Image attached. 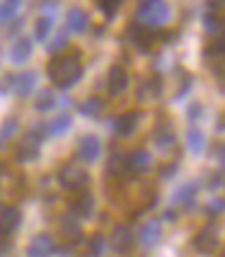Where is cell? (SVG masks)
<instances>
[{
	"instance_id": "6da1fadb",
	"label": "cell",
	"mask_w": 225,
	"mask_h": 257,
	"mask_svg": "<svg viewBox=\"0 0 225 257\" xmlns=\"http://www.w3.org/2000/svg\"><path fill=\"white\" fill-rule=\"evenodd\" d=\"M49 78L58 90H71L83 78V66L78 56H58L49 63Z\"/></svg>"
},
{
	"instance_id": "7a4b0ae2",
	"label": "cell",
	"mask_w": 225,
	"mask_h": 257,
	"mask_svg": "<svg viewBox=\"0 0 225 257\" xmlns=\"http://www.w3.org/2000/svg\"><path fill=\"white\" fill-rule=\"evenodd\" d=\"M136 17L148 27H162L169 20V5L165 0H143Z\"/></svg>"
},
{
	"instance_id": "3957f363",
	"label": "cell",
	"mask_w": 225,
	"mask_h": 257,
	"mask_svg": "<svg viewBox=\"0 0 225 257\" xmlns=\"http://www.w3.org/2000/svg\"><path fill=\"white\" fill-rule=\"evenodd\" d=\"M58 182L63 185V189H83V187L90 182V177H87L85 168H78V165H63L61 172H58Z\"/></svg>"
},
{
	"instance_id": "277c9868",
	"label": "cell",
	"mask_w": 225,
	"mask_h": 257,
	"mask_svg": "<svg viewBox=\"0 0 225 257\" xmlns=\"http://www.w3.org/2000/svg\"><path fill=\"white\" fill-rule=\"evenodd\" d=\"M39 151H42V134L39 131H29L27 136L22 139L20 148H17V160L20 163H29V160H34L39 156Z\"/></svg>"
},
{
	"instance_id": "5b68a950",
	"label": "cell",
	"mask_w": 225,
	"mask_h": 257,
	"mask_svg": "<svg viewBox=\"0 0 225 257\" xmlns=\"http://www.w3.org/2000/svg\"><path fill=\"white\" fill-rule=\"evenodd\" d=\"M109 245L116 255H126L128 250L133 247V233L128 226H116L112 230V238H109Z\"/></svg>"
},
{
	"instance_id": "8992f818",
	"label": "cell",
	"mask_w": 225,
	"mask_h": 257,
	"mask_svg": "<svg viewBox=\"0 0 225 257\" xmlns=\"http://www.w3.org/2000/svg\"><path fill=\"white\" fill-rule=\"evenodd\" d=\"M102 153V143H99L97 136H92V134H87L83 136L80 141H78V158L83 160V163H95Z\"/></svg>"
},
{
	"instance_id": "52a82bcc",
	"label": "cell",
	"mask_w": 225,
	"mask_h": 257,
	"mask_svg": "<svg viewBox=\"0 0 225 257\" xmlns=\"http://www.w3.org/2000/svg\"><path fill=\"white\" fill-rule=\"evenodd\" d=\"M215 247H218V235H215V228H213V226H206L203 230H198L196 238H194V250L201 252V255H211Z\"/></svg>"
},
{
	"instance_id": "ba28073f",
	"label": "cell",
	"mask_w": 225,
	"mask_h": 257,
	"mask_svg": "<svg viewBox=\"0 0 225 257\" xmlns=\"http://www.w3.org/2000/svg\"><path fill=\"white\" fill-rule=\"evenodd\" d=\"M160 238H162V226H160L157 221H148V223H143L141 230H138V243H141V247H145V250L155 247V245L160 243Z\"/></svg>"
},
{
	"instance_id": "9c48e42d",
	"label": "cell",
	"mask_w": 225,
	"mask_h": 257,
	"mask_svg": "<svg viewBox=\"0 0 225 257\" xmlns=\"http://www.w3.org/2000/svg\"><path fill=\"white\" fill-rule=\"evenodd\" d=\"M22 223V214L17 206H5L0 211V235H13Z\"/></svg>"
},
{
	"instance_id": "30bf717a",
	"label": "cell",
	"mask_w": 225,
	"mask_h": 257,
	"mask_svg": "<svg viewBox=\"0 0 225 257\" xmlns=\"http://www.w3.org/2000/svg\"><path fill=\"white\" fill-rule=\"evenodd\" d=\"M150 168H153V156L145 148H138L126 158V170L131 172H148Z\"/></svg>"
},
{
	"instance_id": "8fae6325",
	"label": "cell",
	"mask_w": 225,
	"mask_h": 257,
	"mask_svg": "<svg viewBox=\"0 0 225 257\" xmlns=\"http://www.w3.org/2000/svg\"><path fill=\"white\" fill-rule=\"evenodd\" d=\"M51 252H54V238L49 233L37 235L27 247V257H49Z\"/></svg>"
},
{
	"instance_id": "7c38bea8",
	"label": "cell",
	"mask_w": 225,
	"mask_h": 257,
	"mask_svg": "<svg viewBox=\"0 0 225 257\" xmlns=\"http://www.w3.org/2000/svg\"><path fill=\"white\" fill-rule=\"evenodd\" d=\"M66 27H68V34H83L90 27V17H87L85 10L73 8L71 13H68V17H66Z\"/></svg>"
},
{
	"instance_id": "4fadbf2b",
	"label": "cell",
	"mask_w": 225,
	"mask_h": 257,
	"mask_svg": "<svg viewBox=\"0 0 225 257\" xmlns=\"http://www.w3.org/2000/svg\"><path fill=\"white\" fill-rule=\"evenodd\" d=\"M126 87H128L126 71L121 66H114L112 71H109V75H107V90H109V95H121Z\"/></svg>"
},
{
	"instance_id": "5bb4252c",
	"label": "cell",
	"mask_w": 225,
	"mask_h": 257,
	"mask_svg": "<svg viewBox=\"0 0 225 257\" xmlns=\"http://www.w3.org/2000/svg\"><path fill=\"white\" fill-rule=\"evenodd\" d=\"M29 58H32V42L27 37H20L13 44V49H10V61L15 66H22V63H27Z\"/></svg>"
},
{
	"instance_id": "9a60e30c",
	"label": "cell",
	"mask_w": 225,
	"mask_h": 257,
	"mask_svg": "<svg viewBox=\"0 0 225 257\" xmlns=\"http://www.w3.org/2000/svg\"><path fill=\"white\" fill-rule=\"evenodd\" d=\"M13 83H15V92H17L20 97H27V95L34 92V87H37V75L25 71V73H20V75H15Z\"/></svg>"
},
{
	"instance_id": "2e32d148",
	"label": "cell",
	"mask_w": 225,
	"mask_h": 257,
	"mask_svg": "<svg viewBox=\"0 0 225 257\" xmlns=\"http://www.w3.org/2000/svg\"><path fill=\"white\" fill-rule=\"evenodd\" d=\"M203 148H206V136H203V131L196 126H191L186 131V151H189L191 156H201Z\"/></svg>"
},
{
	"instance_id": "e0dca14e",
	"label": "cell",
	"mask_w": 225,
	"mask_h": 257,
	"mask_svg": "<svg viewBox=\"0 0 225 257\" xmlns=\"http://www.w3.org/2000/svg\"><path fill=\"white\" fill-rule=\"evenodd\" d=\"M128 37H131V42L136 44L143 54L150 51V46H153V32H148L145 27H131L128 29Z\"/></svg>"
},
{
	"instance_id": "ac0fdd59",
	"label": "cell",
	"mask_w": 225,
	"mask_h": 257,
	"mask_svg": "<svg viewBox=\"0 0 225 257\" xmlns=\"http://www.w3.org/2000/svg\"><path fill=\"white\" fill-rule=\"evenodd\" d=\"M71 126H73V116L63 112V114L54 116V119L46 124V134H49V136H63Z\"/></svg>"
},
{
	"instance_id": "d6986e66",
	"label": "cell",
	"mask_w": 225,
	"mask_h": 257,
	"mask_svg": "<svg viewBox=\"0 0 225 257\" xmlns=\"http://www.w3.org/2000/svg\"><path fill=\"white\" fill-rule=\"evenodd\" d=\"M114 126H116L119 136H131L136 131V126H138V114L136 112H126V114H121L114 121Z\"/></svg>"
},
{
	"instance_id": "ffe728a7",
	"label": "cell",
	"mask_w": 225,
	"mask_h": 257,
	"mask_svg": "<svg viewBox=\"0 0 225 257\" xmlns=\"http://www.w3.org/2000/svg\"><path fill=\"white\" fill-rule=\"evenodd\" d=\"M194 199H196V185H184L174 192L172 204L177 201V204H182L184 209H191V206H194Z\"/></svg>"
},
{
	"instance_id": "44dd1931",
	"label": "cell",
	"mask_w": 225,
	"mask_h": 257,
	"mask_svg": "<svg viewBox=\"0 0 225 257\" xmlns=\"http://www.w3.org/2000/svg\"><path fill=\"white\" fill-rule=\"evenodd\" d=\"M92 206H95L92 194H90V192H83V194L75 199V204H73V211L78 216H83V218H87V216H92Z\"/></svg>"
},
{
	"instance_id": "7402d4cb",
	"label": "cell",
	"mask_w": 225,
	"mask_h": 257,
	"mask_svg": "<svg viewBox=\"0 0 225 257\" xmlns=\"http://www.w3.org/2000/svg\"><path fill=\"white\" fill-rule=\"evenodd\" d=\"M51 27H54L51 15H42V17L37 20V25H34V39H37V42H46L49 34H51Z\"/></svg>"
},
{
	"instance_id": "603a6c76",
	"label": "cell",
	"mask_w": 225,
	"mask_h": 257,
	"mask_svg": "<svg viewBox=\"0 0 225 257\" xmlns=\"http://www.w3.org/2000/svg\"><path fill=\"white\" fill-rule=\"evenodd\" d=\"M155 146H157L160 151H169V148L174 146V134H172L167 126L157 128V131H155Z\"/></svg>"
},
{
	"instance_id": "cb8c5ba5",
	"label": "cell",
	"mask_w": 225,
	"mask_h": 257,
	"mask_svg": "<svg viewBox=\"0 0 225 257\" xmlns=\"http://www.w3.org/2000/svg\"><path fill=\"white\" fill-rule=\"evenodd\" d=\"M56 107V95L54 90H39V97H37V109L39 112H49Z\"/></svg>"
},
{
	"instance_id": "d4e9b609",
	"label": "cell",
	"mask_w": 225,
	"mask_h": 257,
	"mask_svg": "<svg viewBox=\"0 0 225 257\" xmlns=\"http://www.w3.org/2000/svg\"><path fill=\"white\" fill-rule=\"evenodd\" d=\"M102 109H104V102L97 100V97H90V100H85L80 104V114L83 116H97Z\"/></svg>"
},
{
	"instance_id": "484cf974",
	"label": "cell",
	"mask_w": 225,
	"mask_h": 257,
	"mask_svg": "<svg viewBox=\"0 0 225 257\" xmlns=\"http://www.w3.org/2000/svg\"><path fill=\"white\" fill-rule=\"evenodd\" d=\"M206 29L211 32V34H223V20H220V13H215V10H211V13L206 15Z\"/></svg>"
},
{
	"instance_id": "4316f807",
	"label": "cell",
	"mask_w": 225,
	"mask_h": 257,
	"mask_svg": "<svg viewBox=\"0 0 225 257\" xmlns=\"http://www.w3.org/2000/svg\"><path fill=\"white\" fill-rule=\"evenodd\" d=\"M104 245H107V240H104V235H99V233H95L92 238H90V257H102V252H104Z\"/></svg>"
},
{
	"instance_id": "83f0119b",
	"label": "cell",
	"mask_w": 225,
	"mask_h": 257,
	"mask_svg": "<svg viewBox=\"0 0 225 257\" xmlns=\"http://www.w3.org/2000/svg\"><path fill=\"white\" fill-rule=\"evenodd\" d=\"M61 223H63V233H68V235H80V226H78V218L73 214L63 216L61 218Z\"/></svg>"
},
{
	"instance_id": "f1b7e54d",
	"label": "cell",
	"mask_w": 225,
	"mask_h": 257,
	"mask_svg": "<svg viewBox=\"0 0 225 257\" xmlns=\"http://www.w3.org/2000/svg\"><path fill=\"white\" fill-rule=\"evenodd\" d=\"M17 134V119H5V124L0 128V141H8Z\"/></svg>"
},
{
	"instance_id": "f546056e",
	"label": "cell",
	"mask_w": 225,
	"mask_h": 257,
	"mask_svg": "<svg viewBox=\"0 0 225 257\" xmlns=\"http://www.w3.org/2000/svg\"><path fill=\"white\" fill-rule=\"evenodd\" d=\"M99 8H102V13L107 15V17H112L116 10H119V5L124 3V0H97Z\"/></svg>"
},
{
	"instance_id": "4dcf8cb0",
	"label": "cell",
	"mask_w": 225,
	"mask_h": 257,
	"mask_svg": "<svg viewBox=\"0 0 225 257\" xmlns=\"http://www.w3.org/2000/svg\"><path fill=\"white\" fill-rule=\"evenodd\" d=\"M223 51H225V39H223V34H215V42L208 46V54H211V56H223Z\"/></svg>"
},
{
	"instance_id": "1f68e13d",
	"label": "cell",
	"mask_w": 225,
	"mask_h": 257,
	"mask_svg": "<svg viewBox=\"0 0 225 257\" xmlns=\"http://www.w3.org/2000/svg\"><path fill=\"white\" fill-rule=\"evenodd\" d=\"M66 42H68V34H61V37H56L54 42L49 44V51H51V54H56L58 49H63V46H66Z\"/></svg>"
},
{
	"instance_id": "d6a6232c",
	"label": "cell",
	"mask_w": 225,
	"mask_h": 257,
	"mask_svg": "<svg viewBox=\"0 0 225 257\" xmlns=\"http://www.w3.org/2000/svg\"><path fill=\"white\" fill-rule=\"evenodd\" d=\"M223 204H225V201L220 199V197H218V199H215V201H208V209H206V214L218 216V214H220V211H223Z\"/></svg>"
},
{
	"instance_id": "836d02e7",
	"label": "cell",
	"mask_w": 225,
	"mask_h": 257,
	"mask_svg": "<svg viewBox=\"0 0 225 257\" xmlns=\"http://www.w3.org/2000/svg\"><path fill=\"white\" fill-rule=\"evenodd\" d=\"M189 87H191V78H189V75H184L182 87H179V92L174 95V100H182V97H186V92H189Z\"/></svg>"
},
{
	"instance_id": "e575fe53",
	"label": "cell",
	"mask_w": 225,
	"mask_h": 257,
	"mask_svg": "<svg viewBox=\"0 0 225 257\" xmlns=\"http://www.w3.org/2000/svg\"><path fill=\"white\" fill-rule=\"evenodd\" d=\"M211 187H215V189L223 187V170H218L215 172V177H211Z\"/></svg>"
},
{
	"instance_id": "d590c367",
	"label": "cell",
	"mask_w": 225,
	"mask_h": 257,
	"mask_svg": "<svg viewBox=\"0 0 225 257\" xmlns=\"http://www.w3.org/2000/svg\"><path fill=\"white\" fill-rule=\"evenodd\" d=\"M201 116V104H194V107H189V119H198Z\"/></svg>"
},
{
	"instance_id": "8d00e7d4",
	"label": "cell",
	"mask_w": 225,
	"mask_h": 257,
	"mask_svg": "<svg viewBox=\"0 0 225 257\" xmlns=\"http://www.w3.org/2000/svg\"><path fill=\"white\" fill-rule=\"evenodd\" d=\"M208 8L215 10V13H220L223 10V0H208Z\"/></svg>"
},
{
	"instance_id": "74e56055",
	"label": "cell",
	"mask_w": 225,
	"mask_h": 257,
	"mask_svg": "<svg viewBox=\"0 0 225 257\" xmlns=\"http://www.w3.org/2000/svg\"><path fill=\"white\" fill-rule=\"evenodd\" d=\"M215 158H218V165L223 168V146H215Z\"/></svg>"
},
{
	"instance_id": "f35d334b",
	"label": "cell",
	"mask_w": 225,
	"mask_h": 257,
	"mask_svg": "<svg viewBox=\"0 0 225 257\" xmlns=\"http://www.w3.org/2000/svg\"><path fill=\"white\" fill-rule=\"evenodd\" d=\"M225 121H223V116H218V128H215V131H218V134H223V131H225Z\"/></svg>"
},
{
	"instance_id": "ab89813d",
	"label": "cell",
	"mask_w": 225,
	"mask_h": 257,
	"mask_svg": "<svg viewBox=\"0 0 225 257\" xmlns=\"http://www.w3.org/2000/svg\"><path fill=\"white\" fill-rule=\"evenodd\" d=\"M10 3H17V5H20V0H10Z\"/></svg>"
}]
</instances>
